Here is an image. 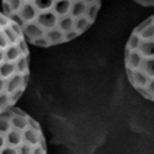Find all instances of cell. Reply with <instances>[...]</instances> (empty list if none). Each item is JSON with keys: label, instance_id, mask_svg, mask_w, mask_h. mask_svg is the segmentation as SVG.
I'll use <instances>...</instances> for the list:
<instances>
[{"label": "cell", "instance_id": "1", "mask_svg": "<svg viewBox=\"0 0 154 154\" xmlns=\"http://www.w3.org/2000/svg\"><path fill=\"white\" fill-rule=\"evenodd\" d=\"M2 8L29 45L53 48L88 31L99 15L101 0H2Z\"/></svg>", "mask_w": 154, "mask_h": 154}, {"label": "cell", "instance_id": "2", "mask_svg": "<svg viewBox=\"0 0 154 154\" xmlns=\"http://www.w3.org/2000/svg\"><path fill=\"white\" fill-rule=\"evenodd\" d=\"M29 81V42L20 29L0 11V112L15 107Z\"/></svg>", "mask_w": 154, "mask_h": 154}, {"label": "cell", "instance_id": "3", "mask_svg": "<svg viewBox=\"0 0 154 154\" xmlns=\"http://www.w3.org/2000/svg\"><path fill=\"white\" fill-rule=\"evenodd\" d=\"M125 69L131 87L154 103V15L138 24L128 37Z\"/></svg>", "mask_w": 154, "mask_h": 154}, {"label": "cell", "instance_id": "4", "mask_svg": "<svg viewBox=\"0 0 154 154\" xmlns=\"http://www.w3.org/2000/svg\"><path fill=\"white\" fill-rule=\"evenodd\" d=\"M0 154H48L41 125L18 107L0 112Z\"/></svg>", "mask_w": 154, "mask_h": 154}, {"label": "cell", "instance_id": "5", "mask_svg": "<svg viewBox=\"0 0 154 154\" xmlns=\"http://www.w3.org/2000/svg\"><path fill=\"white\" fill-rule=\"evenodd\" d=\"M133 2L143 7H154V0H133Z\"/></svg>", "mask_w": 154, "mask_h": 154}]
</instances>
